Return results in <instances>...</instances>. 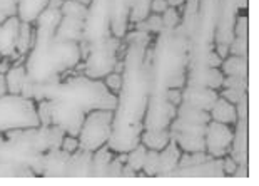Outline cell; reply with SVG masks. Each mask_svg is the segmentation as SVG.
Returning <instances> with one entry per match:
<instances>
[{
	"mask_svg": "<svg viewBox=\"0 0 259 186\" xmlns=\"http://www.w3.org/2000/svg\"><path fill=\"white\" fill-rule=\"evenodd\" d=\"M221 72L224 76H241L249 78V61L247 56H228L221 62Z\"/></svg>",
	"mask_w": 259,
	"mask_h": 186,
	"instance_id": "24",
	"label": "cell"
},
{
	"mask_svg": "<svg viewBox=\"0 0 259 186\" xmlns=\"http://www.w3.org/2000/svg\"><path fill=\"white\" fill-rule=\"evenodd\" d=\"M125 42L122 87L117 94V107L114 111L112 131L107 146L114 153H127L141 143L149 99V59L147 47L154 41L151 34L141 30H127Z\"/></svg>",
	"mask_w": 259,
	"mask_h": 186,
	"instance_id": "1",
	"label": "cell"
},
{
	"mask_svg": "<svg viewBox=\"0 0 259 186\" xmlns=\"http://www.w3.org/2000/svg\"><path fill=\"white\" fill-rule=\"evenodd\" d=\"M161 17H162L164 30H172L176 27H179L181 24V14H179V10L174 7H169L166 12L161 14Z\"/></svg>",
	"mask_w": 259,
	"mask_h": 186,
	"instance_id": "35",
	"label": "cell"
},
{
	"mask_svg": "<svg viewBox=\"0 0 259 186\" xmlns=\"http://www.w3.org/2000/svg\"><path fill=\"white\" fill-rule=\"evenodd\" d=\"M238 168V163H236L233 158L229 155L223 156V169H224V174H228V176H233L234 169Z\"/></svg>",
	"mask_w": 259,
	"mask_h": 186,
	"instance_id": "44",
	"label": "cell"
},
{
	"mask_svg": "<svg viewBox=\"0 0 259 186\" xmlns=\"http://www.w3.org/2000/svg\"><path fill=\"white\" fill-rule=\"evenodd\" d=\"M146 56L149 59V94L186 86L187 37L179 27L157 34Z\"/></svg>",
	"mask_w": 259,
	"mask_h": 186,
	"instance_id": "2",
	"label": "cell"
},
{
	"mask_svg": "<svg viewBox=\"0 0 259 186\" xmlns=\"http://www.w3.org/2000/svg\"><path fill=\"white\" fill-rule=\"evenodd\" d=\"M62 19V12L56 7H47L44 12L38 15L35 20V34H46V35H56V30Z\"/></svg>",
	"mask_w": 259,
	"mask_h": 186,
	"instance_id": "20",
	"label": "cell"
},
{
	"mask_svg": "<svg viewBox=\"0 0 259 186\" xmlns=\"http://www.w3.org/2000/svg\"><path fill=\"white\" fill-rule=\"evenodd\" d=\"M169 9L166 0H151V14H164Z\"/></svg>",
	"mask_w": 259,
	"mask_h": 186,
	"instance_id": "45",
	"label": "cell"
},
{
	"mask_svg": "<svg viewBox=\"0 0 259 186\" xmlns=\"http://www.w3.org/2000/svg\"><path fill=\"white\" fill-rule=\"evenodd\" d=\"M219 97V92L209 87H199V86H189L186 84L183 87V102H187L189 106H194L202 111H207L212 107L214 101Z\"/></svg>",
	"mask_w": 259,
	"mask_h": 186,
	"instance_id": "16",
	"label": "cell"
},
{
	"mask_svg": "<svg viewBox=\"0 0 259 186\" xmlns=\"http://www.w3.org/2000/svg\"><path fill=\"white\" fill-rule=\"evenodd\" d=\"M102 81H104V84L107 86V89L111 91L112 94L117 96L120 92V87H122V74L114 72V70H112V72H109Z\"/></svg>",
	"mask_w": 259,
	"mask_h": 186,
	"instance_id": "38",
	"label": "cell"
},
{
	"mask_svg": "<svg viewBox=\"0 0 259 186\" xmlns=\"http://www.w3.org/2000/svg\"><path fill=\"white\" fill-rule=\"evenodd\" d=\"M134 30L147 32V34H151V35L161 34V32L164 30L161 14H149L144 20H141V22H137V24H134Z\"/></svg>",
	"mask_w": 259,
	"mask_h": 186,
	"instance_id": "30",
	"label": "cell"
},
{
	"mask_svg": "<svg viewBox=\"0 0 259 186\" xmlns=\"http://www.w3.org/2000/svg\"><path fill=\"white\" fill-rule=\"evenodd\" d=\"M47 99L62 101L82 113H91L94 109L115 111L117 96L112 94L102 79H91L84 74L69 76L60 83L54 84Z\"/></svg>",
	"mask_w": 259,
	"mask_h": 186,
	"instance_id": "4",
	"label": "cell"
},
{
	"mask_svg": "<svg viewBox=\"0 0 259 186\" xmlns=\"http://www.w3.org/2000/svg\"><path fill=\"white\" fill-rule=\"evenodd\" d=\"M40 126L37 118V102L20 94L0 97V134L12 129H25Z\"/></svg>",
	"mask_w": 259,
	"mask_h": 186,
	"instance_id": "6",
	"label": "cell"
},
{
	"mask_svg": "<svg viewBox=\"0 0 259 186\" xmlns=\"http://www.w3.org/2000/svg\"><path fill=\"white\" fill-rule=\"evenodd\" d=\"M49 7V0H19L17 2V17L20 22L35 24L37 17Z\"/></svg>",
	"mask_w": 259,
	"mask_h": 186,
	"instance_id": "23",
	"label": "cell"
},
{
	"mask_svg": "<svg viewBox=\"0 0 259 186\" xmlns=\"http://www.w3.org/2000/svg\"><path fill=\"white\" fill-rule=\"evenodd\" d=\"M234 128L229 124L209 121L204 131V146L206 153L212 158H223L229 153L231 141H233Z\"/></svg>",
	"mask_w": 259,
	"mask_h": 186,
	"instance_id": "9",
	"label": "cell"
},
{
	"mask_svg": "<svg viewBox=\"0 0 259 186\" xmlns=\"http://www.w3.org/2000/svg\"><path fill=\"white\" fill-rule=\"evenodd\" d=\"M233 176L234 178H247V176H249V169H247V165H238V168L234 169Z\"/></svg>",
	"mask_w": 259,
	"mask_h": 186,
	"instance_id": "47",
	"label": "cell"
},
{
	"mask_svg": "<svg viewBox=\"0 0 259 186\" xmlns=\"http://www.w3.org/2000/svg\"><path fill=\"white\" fill-rule=\"evenodd\" d=\"M111 4V32L114 37L122 39L129 30V14L134 0H109Z\"/></svg>",
	"mask_w": 259,
	"mask_h": 186,
	"instance_id": "15",
	"label": "cell"
},
{
	"mask_svg": "<svg viewBox=\"0 0 259 186\" xmlns=\"http://www.w3.org/2000/svg\"><path fill=\"white\" fill-rule=\"evenodd\" d=\"M9 94V89H7V81H5V74H0V97Z\"/></svg>",
	"mask_w": 259,
	"mask_h": 186,
	"instance_id": "50",
	"label": "cell"
},
{
	"mask_svg": "<svg viewBox=\"0 0 259 186\" xmlns=\"http://www.w3.org/2000/svg\"><path fill=\"white\" fill-rule=\"evenodd\" d=\"M60 147H62L64 151H67V153H74L75 150H79V138H77V136L65 134Z\"/></svg>",
	"mask_w": 259,
	"mask_h": 186,
	"instance_id": "42",
	"label": "cell"
},
{
	"mask_svg": "<svg viewBox=\"0 0 259 186\" xmlns=\"http://www.w3.org/2000/svg\"><path fill=\"white\" fill-rule=\"evenodd\" d=\"M114 156H115V153L107 144H104V146L99 147V150L94 151V155H92V173H91V176H97V178L107 176L109 163L112 161Z\"/></svg>",
	"mask_w": 259,
	"mask_h": 186,
	"instance_id": "25",
	"label": "cell"
},
{
	"mask_svg": "<svg viewBox=\"0 0 259 186\" xmlns=\"http://www.w3.org/2000/svg\"><path fill=\"white\" fill-rule=\"evenodd\" d=\"M179 146L174 143L172 139L159 151V173L157 176H170L172 171L179 165V156H181Z\"/></svg>",
	"mask_w": 259,
	"mask_h": 186,
	"instance_id": "19",
	"label": "cell"
},
{
	"mask_svg": "<svg viewBox=\"0 0 259 186\" xmlns=\"http://www.w3.org/2000/svg\"><path fill=\"white\" fill-rule=\"evenodd\" d=\"M10 67H12V61L9 57H0V74H7Z\"/></svg>",
	"mask_w": 259,
	"mask_h": 186,
	"instance_id": "49",
	"label": "cell"
},
{
	"mask_svg": "<svg viewBox=\"0 0 259 186\" xmlns=\"http://www.w3.org/2000/svg\"><path fill=\"white\" fill-rule=\"evenodd\" d=\"M214 52L221 59H226L229 56V46L228 44H214Z\"/></svg>",
	"mask_w": 259,
	"mask_h": 186,
	"instance_id": "46",
	"label": "cell"
},
{
	"mask_svg": "<svg viewBox=\"0 0 259 186\" xmlns=\"http://www.w3.org/2000/svg\"><path fill=\"white\" fill-rule=\"evenodd\" d=\"M166 99L178 107L179 104L183 102V89H167L166 91Z\"/></svg>",
	"mask_w": 259,
	"mask_h": 186,
	"instance_id": "43",
	"label": "cell"
},
{
	"mask_svg": "<svg viewBox=\"0 0 259 186\" xmlns=\"http://www.w3.org/2000/svg\"><path fill=\"white\" fill-rule=\"evenodd\" d=\"M249 78H241V76H224L221 89H241L247 91Z\"/></svg>",
	"mask_w": 259,
	"mask_h": 186,
	"instance_id": "36",
	"label": "cell"
},
{
	"mask_svg": "<svg viewBox=\"0 0 259 186\" xmlns=\"http://www.w3.org/2000/svg\"><path fill=\"white\" fill-rule=\"evenodd\" d=\"M82 30H84V20L69 17V15H62L60 24L56 30V35L59 39L64 41H72V42H80L82 41Z\"/></svg>",
	"mask_w": 259,
	"mask_h": 186,
	"instance_id": "22",
	"label": "cell"
},
{
	"mask_svg": "<svg viewBox=\"0 0 259 186\" xmlns=\"http://www.w3.org/2000/svg\"><path fill=\"white\" fill-rule=\"evenodd\" d=\"M64 4V0H49V7H56L60 9V5Z\"/></svg>",
	"mask_w": 259,
	"mask_h": 186,
	"instance_id": "52",
	"label": "cell"
},
{
	"mask_svg": "<svg viewBox=\"0 0 259 186\" xmlns=\"http://www.w3.org/2000/svg\"><path fill=\"white\" fill-rule=\"evenodd\" d=\"M209 116H211V121L229 124V126H234L236 121H238L236 106H234V104H231L229 101H226L224 97H221V96L214 101L212 107L209 109Z\"/></svg>",
	"mask_w": 259,
	"mask_h": 186,
	"instance_id": "21",
	"label": "cell"
},
{
	"mask_svg": "<svg viewBox=\"0 0 259 186\" xmlns=\"http://www.w3.org/2000/svg\"><path fill=\"white\" fill-rule=\"evenodd\" d=\"M35 34V30H34ZM80 62L79 42L59 39L57 35L35 34L32 49L27 54L25 69L34 81L57 79Z\"/></svg>",
	"mask_w": 259,
	"mask_h": 186,
	"instance_id": "3",
	"label": "cell"
},
{
	"mask_svg": "<svg viewBox=\"0 0 259 186\" xmlns=\"http://www.w3.org/2000/svg\"><path fill=\"white\" fill-rule=\"evenodd\" d=\"M34 25L27 24V22H20L19 27V35H17V46H15V51H17L19 56H27L29 51L32 49V44H34Z\"/></svg>",
	"mask_w": 259,
	"mask_h": 186,
	"instance_id": "28",
	"label": "cell"
},
{
	"mask_svg": "<svg viewBox=\"0 0 259 186\" xmlns=\"http://www.w3.org/2000/svg\"><path fill=\"white\" fill-rule=\"evenodd\" d=\"M92 151L87 150H75L74 153H70L69 156V165H67V176H82L87 178L92 173Z\"/></svg>",
	"mask_w": 259,
	"mask_h": 186,
	"instance_id": "18",
	"label": "cell"
},
{
	"mask_svg": "<svg viewBox=\"0 0 259 186\" xmlns=\"http://www.w3.org/2000/svg\"><path fill=\"white\" fill-rule=\"evenodd\" d=\"M51 101V123L59 126L65 134L70 136H79L80 128L84 124L85 113H82L80 109H75L69 104L57 99H49Z\"/></svg>",
	"mask_w": 259,
	"mask_h": 186,
	"instance_id": "10",
	"label": "cell"
},
{
	"mask_svg": "<svg viewBox=\"0 0 259 186\" xmlns=\"http://www.w3.org/2000/svg\"><path fill=\"white\" fill-rule=\"evenodd\" d=\"M249 37L234 35L233 42L229 44V56H249Z\"/></svg>",
	"mask_w": 259,
	"mask_h": 186,
	"instance_id": "34",
	"label": "cell"
},
{
	"mask_svg": "<svg viewBox=\"0 0 259 186\" xmlns=\"http://www.w3.org/2000/svg\"><path fill=\"white\" fill-rule=\"evenodd\" d=\"M117 155V153H115ZM125 165L124 161H120L119 156H114L112 161L109 163V168H107V176L111 178H115V176H120V173H122V166Z\"/></svg>",
	"mask_w": 259,
	"mask_h": 186,
	"instance_id": "41",
	"label": "cell"
},
{
	"mask_svg": "<svg viewBox=\"0 0 259 186\" xmlns=\"http://www.w3.org/2000/svg\"><path fill=\"white\" fill-rule=\"evenodd\" d=\"M17 2L19 0H0V24L12 15H17Z\"/></svg>",
	"mask_w": 259,
	"mask_h": 186,
	"instance_id": "39",
	"label": "cell"
},
{
	"mask_svg": "<svg viewBox=\"0 0 259 186\" xmlns=\"http://www.w3.org/2000/svg\"><path fill=\"white\" fill-rule=\"evenodd\" d=\"M5 139V136L4 134H0V144H2V141Z\"/></svg>",
	"mask_w": 259,
	"mask_h": 186,
	"instance_id": "54",
	"label": "cell"
},
{
	"mask_svg": "<svg viewBox=\"0 0 259 186\" xmlns=\"http://www.w3.org/2000/svg\"><path fill=\"white\" fill-rule=\"evenodd\" d=\"M142 173H144L146 176H157V173H159V151L147 150L144 166H142Z\"/></svg>",
	"mask_w": 259,
	"mask_h": 186,
	"instance_id": "33",
	"label": "cell"
},
{
	"mask_svg": "<svg viewBox=\"0 0 259 186\" xmlns=\"http://www.w3.org/2000/svg\"><path fill=\"white\" fill-rule=\"evenodd\" d=\"M146 155H147V147L142 143H139L136 147H132L131 151H127V161H125V165H129L139 173L142 171V166H144Z\"/></svg>",
	"mask_w": 259,
	"mask_h": 186,
	"instance_id": "31",
	"label": "cell"
},
{
	"mask_svg": "<svg viewBox=\"0 0 259 186\" xmlns=\"http://www.w3.org/2000/svg\"><path fill=\"white\" fill-rule=\"evenodd\" d=\"M169 7H174V9H178L179 10V14H181V10H183V5L186 4V0H166Z\"/></svg>",
	"mask_w": 259,
	"mask_h": 186,
	"instance_id": "51",
	"label": "cell"
},
{
	"mask_svg": "<svg viewBox=\"0 0 259 186\" xmlns=\"http://www.w3.org/2000/svg\"><path fill=\"white\" fill-rule=\"evenodd\" d=\"M120 176H124V178H132V176H139V173L136 171L134 168H131L129 165H124L122 166V173H120Z\"/></svg>",
	"mask_w": 259,
	"mask_h": 186,
	"instance_id": "48",
	"label": "cell"
},
{
	"mask_svg": "<svg viewBox=\"0 0 259 186\" xmlns=\"http://www.w3.org/2000/svg\"><path fill=\"white\" fill-rule=\"evenodd\" d=\"M75 2H80V4H84V5H87V7H89L91 0H75Z\"/></svg>",
	"mask_w": 259,
	"mask_h": 186,
	"instance_id": "53",
	"label": "cell"
},
{
	"mask_svg": "<svg viewBox=\"0 0 259 186\" xmlns=\"http://www.w3.org/2000/svg\"><path fill=\"white\" fill-rule=\"evenodd\" d=\"M176 107L166 99V92H154L149 94L147 107L142 124L144 129L156 131V129H167L170 121L176 118Z\"/></svg>",
	"mask_w": 259,
	"mask_h": 186,
	"instance_id": "8",
	"label": "cell"
},
{
	"mask_svg": "<svg viewBox=\"0 0 259 186\" xmlns=\"http://www.w3.org/2000/svg\"><path fill=\"white\" fill-rule=\"evenodd\" d=\"M170 176H216L223 178L226 176L223 169V158H211V160L199 163V165H192L187 168H176Z\"/></svg>",
	"mask_w": 259,
	"mask_h": 186,
	"instance_id": "17",
	"label": "cell"
},
{
	"mask_svg": "<svg viewBox=\"0 0 259 186\" xmlns=\"http://www.w3.org/2000/svg\"><path fill=\"white\" fill-rule=\"evenodd\" d=\"M247 123L249 118H238L234 124V134L231 141V147L228 155L238 163V165H247L249 163V131H247Z\"/></svg>",
	"mask_w": 259,
	"mask_h": 186,
	"instance_id": "12",
	"label": "cell"
},
{
	"mask_svg": "<svg viewBox=\"0 0 259 186\" xmlns=\"http://www.w3.org/2000/svg\"><path fill=\"white\" fill-rule=\"evenodd\" d=\"M51 113H52V107H51V101L49 99H42L37 102V118H38V123L40 126H51Z\"/></svg>",
	"mask_w": 259,
	"mask_h": 186,
	"instance_id": "37",
	"label": "cell"
},
{
	"mask_svg": "<svg viewBox=\"0 0 259 186\" xmlns=\"http://www.w3.org/2000/svg\"><path fill=\"white\" fill-rule=\"evenodd\" d=\"M60 12H62V15H69V17L85 20L87 5L75 2V0H64V4L60 5Z\"/></svg>",
	"mask_w": 259,
	"mask_h": 186,
	"instance_id": "32",
	"label": "cell"
},
{
	"mask_svg": "<svg viewBox=\"0 0 259 186\" xmlns=\"http://www.w3.org/2000/svg\"><path fill=\"white\" fill-rule=\"evenodd\" d=\"M176 118L183 119V121H187V123H197V124H207L211 121V116H209L207 111L189 106L187 102L179 104L178 109H176Z\"/></svg>",
	"mask_w": 259,
	"mask_h": 186,
	"instance_id": "27",
	"label": "cell"
},
{
	"mask_svg": "<svg viewBox=\"0 0 259 186\" xmlns=\"http://www.w3.org/2000/svg\"><path fill=\"white\" fill-rule=\"evenodd\" d=\"M219 96L224 97L226 101H229L231 104H238L241 99L247 97V91H241V89H223L219 92Z\"/></svg>",
	"mask_w": 259,
	"mask_h": 186,
	"instance_id": "40",
	"label": "cell"
},
{
	"mask_svg": "<svg viewBox=\"0 0 259 186\" xmlns=\"http://www.w3.org/2000/svg\"><path fill=\"white\" fill-rule=\"evenodd\" d=\"M112 119L114 111H107V109H94L87 113L80 133L77 136L79 147L94 153L101 146L107 144L112 131Z\"/></svg>",
	"mask_w": 259,
	"mask_h": 186,
	"instance_id": "7",
	"label": "cell"
},
{
	"mask_svg": "<svg viewBox=\"0 0 259 186\" xmlns=\"http://www.w3.org/2000/svg\"><path fill=\"white\" fill-rule=\"evenodd\" d=\"M120 41L114 35H109L106 39L87 44L79 42L80 47V62L84 65V76L91 79H104L109 72H112L115 62L119 61V47Z\"/></svg>",
	"mask_w": 259,
	"mask_h": 186,
	"instance_id": "5",
	"label": "cell"
},
{
	"mask_svg": "<svg viewBox=\"0 0 259 186\" xmlns=\"http://www.w3.org/2000/svg\"><path fill=\"white\" fill-rule=\"evenodd\" d=\"M224 74L221 69L207 67V65H194L187 67L186 70V84L189 86H199V87H209V89L219 91L223 86Z\"/></svg>",
	"mask_w": 259,
	"mask_h": 186,
	"instance_id": "11",
	"label": "cell"
},
{
	"mask_svg": "<svg viewBox=\"0 0 259 186\" xmlns=\"http://www.w3.org/2000/svg\"><path fill=\"white\" fill-rule=\"evenodd\" d=\"M69 156H70V153L64 151L62 147H52V150H47L46 153H42V160H40L42 176H47V178L67 176Z\"/></svg>",
	"mask_w": 259,
	"mask_h": 186,
	"instance_id": "13",
	"label": "cell"
},
{
	"mask_svg": "<svg viewBox=\"0 0 259 186\" xmlns=\"http://www.w3.org/2000/svg\"><path fill=\"white\" fill-rule=\"evenodd\" d=\"M20 20L17 15H12L5 22L0 24V57H9L10 61H17L20 57L15 46H17V35H19Z\"/></svg>",
	"mask_w": 259,
	"mask_h": 186,
	"instance_id": "14",
	"label": "cell"
},
{
	"mask_svg": "<svg viewBox=\"0 0 259 186\" xmlns=\"http://www.w3.org/2000/svg\"><path fill=\"white\" fill-rule=\"evenodd\" d=\"M25 76H27L25 64H22V65H12V67L7 70V74H5V81H7L9 94H15V96L20 94L22 83H24Z\"/></svg>",
	"mask_w": 259,
	"mask_h": 186,
	"instance_id": "29",
	"label": "cell"
},
{
	"mask_svg": "<svg viewBox=\"0 0 259 186\" xmlns=\"http://www.w3.org/2000/svg\"><path fill=\"white\" fill-rule=\"evenodd\" d=\"M170 141V133L167 129H156V131H149L144 129L141 134V143L144 144L147 150H156L161 151L164 146Z\"/></svg>",
	"mask_w": 259,
	"mask_h": 186,
	"instance_id": "26",
	"label": "cell"
}]
</instances>
